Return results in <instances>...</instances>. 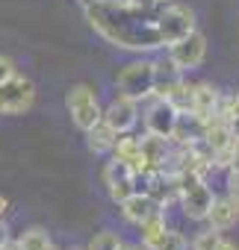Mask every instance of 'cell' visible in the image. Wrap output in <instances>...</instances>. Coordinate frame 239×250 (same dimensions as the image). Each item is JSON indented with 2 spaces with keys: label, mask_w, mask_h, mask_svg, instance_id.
<instances>
[{
  "label": "cell",
  "mask_w": 239,
  "mask_h": 250,
  "mask_svg": "<svg viewBox=\"0 0 239 250\" xmlns=\"http://www.w3.org/2000/svg\"><path fill=\"white\" fill-rule=\"evenodd\" d=\"M166 3H160L154 9H133L124 0H97V3L86 6L83 12H86L89 27L100 39H106L112 47L133 50V53H154V50L166 47L160 39V30H157V18Z\"/></svg>",
  "instance_id": "6da1fadb"
},
{
  "label": "cell",
  "mask_w": 239,
  "mask_h": 250,
  "mask_svg": "<svg viewBox=\"0 0 239 250\" xmlns=\"http://www.w3.org/2000/svg\"><path fill=\"white\" fill-rule=\"evenodd\" d=\"M65 109H68V115H71V124H74L80 133H86L89 127H95V124L100 121V115H103V106H100V100H97V91H95L89 83H74V85L68 88V94H65Z\"/></svg>",
  "instance_id": "7a4b0ae2"
},
{
  "label": "cell",
  "mask_w": 239,
  "mask_h": 250,
  "mask_svg": "<svg viewBox=\"0 0 239 250\" xmlns=\"http://www.w3.org/2000/svg\"><path fill=\"white\" fill-rule=\"evenodd\" d=\"M154 68H157L154 59H133V62H127L115 77V91H121V94L145 103L154 94Z\"/></svg>",
  "instance_id": "3957f363"
},
{
  "label": "cell",
  "mask_w": 239,
  "mask_h": 250,
  "mask_svg": "<svg viewBox=\"0 0 239 250\" xmlns=\"http://www.w3.org/2000/svg\"><path fill=\"white\" fill-rule=\"evenodd\" d=\"M157 30H160L163 44L168 47V44L180 42L183 36H189L192 30H198L195 27V12L186 3H174V0H168V3L163 6V12H160V18H157Z\"/></svg>",
  "instance_id": "277c9868"
},
{
  "label": "cell",
  "mask_w": 239,
  "mask_h": 250,
  "mask_svg": "<svg viewBox=\"0 0 239 250\" xmlns=\"http://www.w3.org/2000/svg\"><path fill=\"white\" fill-rule=\"evenodd\" d=\"M36 103V83L24 74L0 83V115H24Z\"/></svg>",
  "instance_id": "5b68a950"
},
{
  "label": "cell",
  "mask_w": 239,
  "mask_h": 250,
  "mask_svg": "<svg viewBox=\"0 0 239 250\" xmlns=\"http://www.w3.org/2000/svg\"><path fill=\"white\" fill-rule=\"evenodd\" d=\"M166 50H168L166 59H168L174 68H180L183 74H189L192 68H198V65L207 59V36L198 33V30H192L189 36H183L180 42L168 44Z\"/></svg>",
  "instance_id": "8992f818"
},
{
  "label": "cell",
  "mask_w": 239,
  "mask_h": 250,
  "mask_svg": "<svg viewBox=\"0 0 239 250\" xmlns=\"http://www.w3.org/2000/svg\"><path fill=\"white\" fill-rule=\"evenodd\" d=\"M139 106H142L139 100L121 94V91H115V97L103 106V115L100 118L109 124L115 133H133L136 124H139Z\"/></svg>",
  "instance_id": "52a82bcc"
},
{
  "label": "cell",
  "mask_w": 239,
  "mask_h": 250,
  "mask_svg": "<svg viewBox=\"0 0 239 250\" xmlns=\"http://www.w3.org/2000/svg\"><path fill=\"white\" fill-rule=\"evenodd\" d=\"M145 103H148V109H145V130L160 136V139H171L174 130H177L180 112L163 97H148Z\"/></svg>",
  "instance_id": "ba28073f"
},
{
  "label": "cell",
  "mask_w": 239,
  "mask_h": 250,
  "mask_svg": "<svg viewBox=\"0 0 239 250\" xmlns=\"http://www.w3.org/2000/svg\"><path fill=\"white\" fill-rule=\"evenodd\" d=\"M100 177H103V186H106L112 203H121V200H127L136 191V174H133V168L124 165V162H118V159H109L103 165Z\"/></svg>",
  "instance_id": "9c48e42d"
},
{
  "label": "cell",
  "mask_w": 239,
  "mask_h": 250,
  "mask_svg": "<svg viewBox=\"0 0 239 250\" xmlns=\"http://www.w3.org/2000/svg\"><path fill=\"white\" fill-rule=\"evenodd\" d=\"M213 200H215V194H213V188L207 186V180H201V183L183 188L180 197H177V203H180V209H183V218H189V221H204L207 212H210V206H213Z\"/></svg>",
  "instance_id": "30bf717a"
},
{
  "label": "cell",
  "mask_w": 239,
  "mask_h": 250,
  "mask_svg": "<svg viewBox=\"0 0 239 250\" xmlns=\"http://www.w3.org/2000/svg\"><path fill=\"white\" fill-rule=\"evenodd\" d=\"M204 221H207L210 229H215V232H227V229H233V227L239 224V203H236V197H230V194L215 197Z\"/></svg>",
  "instance_id": "8fae6325"
},
{
  "label": "cell",
  "mask_w": 239,
  "mask_h": 250,
  "mask_svg": "<svg viewBox=\"0 0 239 250\" xmlns=\"http://www.w3.org/2000/svg\"><path fill=\"white\" fill-rule=\"evenodd\" d=\"M121 206V215H124V221H130V224H142L148 215H154V212H160V209H166L163 203H157L148 191H133L127 200H121L118 203Z\"/></svg>",
  "instance_id": "7c38bea8"
},
{
  "label": "cell",
  "mask_w": 239,
  "mask_h": 250,
  "mask_svg": "<svg viewBox=\"0 0 239 250\" xmlns=\"http://www.w3.org/2000/svg\"><path fill=\"white\" fill-rule=\"evenodd\" d=\"M112 159L118 162H124L133 168V174H142L145 171V162H142V147H139V139L133 133H118L115 145H112Z\"/></svg>",
  "instance_id": "4fadbf2b"
},
{
  "label": "cell",
  "mask_w": 239,
  "mask_h": 250,
  "mask_svg": "<svg viewBox=\"0 0 239 250\" xmlns=\"http://www.w3.org/2000/svg\"><path fill=\"white\" fill-rule=\"evenodd\" d=\"M218 100H221V91L213 85V83H195V103H192V112L198 121H210L215 118V109H218Z\"/></svg>",
  "instance_id": "5bb4252c"
},
{
  "label": "cell",
  "mask_w": 239,
  "mask_h": 250,
  "mask_svg": "<svg viewBox=\"0 0 239 250\" xmlns=\"http://www.w3.org/2000/svg\"><path fill=\"white\" fill-rule=\"evenodd\" d=\"M183 80V71L180 68H174L168 59H163V62H157V68H154V94L151 97H168L171 91H174V85Z\"/></svg>",
  "instance_id": "9a60e30c"
},
{
  "label": "cell",
  "mask_w": 239,
  "mask_h": 250,
  "mask_svg": "<svg viewBox=\"0 0 239 250\" xmlns=\"http://www.w3.org/2000/svg\"><path fill=\"white\" fill-rule=\"evenodd\" d=\"M115 139H118V133L109 127L103 118L95 124V127H89V130H86V145H89V150H92V153H97V156L109 153V150H112V145H115Z\"/></svg>",
  "instance_id": "2e32d148"
},
{
  "label": "cell",
  "mask_w": 239,
  "mask_h": 250,
  "mask_svg": "<svg viewBox=\"0 0 239 250\" xmlns=\"http://www.w3.org/2000/svg\"><path fill=\"white\" fill-rule=\"evenodd\" d=\"M139 227V238H142V247L145 250H151L154 244H157V238L168 229V221H166V209H160V212H154V215H148L142 224H136Z\"/></svg>",
  "instance_id": "e0dca14e"
},
{
  "label": "cell",
  "mask_w": 239,
  "mask_h": 250,
  "mask_svg": "<svg viewBox=\"0 0 239 250\" xmlns=\"http://www.w3.org/2000/svg\"><path fill=\"white\" fill-rule=\"evenodd\" d=\"M18 244H21V250H56L53 238H50V232L45 227H27L18 235Z\"/></svg>",
  "instance_id": "ac0fdd59"
},
{
  "label": "cell",
  "mask_w": 239,
  "mask_h": 250,
  "mask_svg": "<svg viewBox=\"0 0 239 250\" xmlns=\"http://www.w3.org/2000/svg\"><path fill=\"white\" fill-rule=\"evenodd\" d=\"M166 100H168V103H171L180 115H189V112H192V103H195V83H189V80L183 77Z\"/></svg>",
  "instance_id": "d6986e66"
},
{
  "label": "cell",
  "mask_w": 239,
  "mask_h": 250,
  "mask_svg": "<svg viewBox=\"0 0 239 250\" xmlns=\"http://www.w3.org/2000/svg\"><path fill=\"white\" fill-rule=\"evenodd\" d=\"M121 235L112 232V229H100L92 235V241L86 244V250H121Z\"/></svg>",
  "instance_id": "ffe728a7"
},
{
  "label": "cell",
  "mask_w": 239,
  "mask_h": 250,
  "mask_svg": "<svg viewBox=\"0 0 239 250\" xmlns=\"http://www.w3.org/2000/svg\"><path fill=\"white\" fill-rule=\"evenodd\" d=\"M189 247V241H186V235L180 232V229H174V227H168L160 238H157V244L151 247V250H186Z\"/></svg>",
  "instance_id": "44dd1931"
},
{
  "label": "cell",
  "mask_w": 239,
  "mask_h": 250,
  "mask_svg": "<svg viewBox=\"0 0 239 250\" xmlns=\"http://www.w3.org/2000/svg\"><path fill=\"white\" fill-rule=\"evenodd\" d=\"M221 235H224V232H215V229H204V232H198V235L189 241V247H186V250H215Z\"/></svg>",
  "instance_id": "7402d4cb"
},
{
  "label": "cell",
  "mask_w": 239,
  "mask_h": 250,
  "mask_svg": "<svg viewBox=\"0 0 239 250\" xmlns=\"http://www.w3.org/2000/svg\"><path fill=\"white\" fill-rule=\"evenodd\" d=\"M15 74H18V65H15V59H12V56H6V53H0V83L12 80Z\"/></svg>",
  "instance_id": "603a6c76"
},
{
  "label": "cell",
  "mask_w": 239,
  "mask_h": 250,
  "mask_svg": "<svg viewBox=\"0 0 239 250\" xmlns=\"http://www.w3.org/2000/svg\"><path fill=\"white\" fill-rule=\"evenodd\" d=\"M127 6H133V9H154V6H160V3H166V0H124Z\"/></svg>",
  "instance_id": "cb8c5ba5"
},
{
  "label": "cell",
  "mask_w": 239,
  "mask_h": 250,
  "mask_svg": "<svg viewBox=\"0 0 239 250\" xmlns=\"http://www.w3.org/2000/svg\"><path fill=\"white\" fill-rule=\"evenodd\" d=\"M215 250H239V244H236L233 238H224V235H221V238H218V247H215Z\"/></svg>",
  "instance_id": "d4e9b609"
},
{
  "label": "cell",
  "mask_w": 239,
  "mask_h": 250,
  "mask_svg": "<svg viewBox=\"0 0 239 250\" xmlns=\"http://www.w3.org/2000/svg\"><path fill=\"white\" fill-rule=\"evenodd\" d=\"M9 212H12V203H9V197H3V194H0V221H3Z\"/></svg>",
  "instance_id": "484cf974"
},
{
  "label": "cell",
  "mask_w": 239,
  "mask_h": 250,
  "mask_svg": "<svg viewBox=\"0 0 239 250\" xmlns=\"http://www.w3.org/2000/svg\"><path fill=\"white\" fill-rule=\"evenodd\" d=\"M12 235H9V227H6V221H0V244H6Z\"/></svg>",
  "instance_id": "4316f807"
},
{
  "label": "cell",
  "mask_w": 239,
  "mask_h": 250,
  "mask_svg": "<svg viewBox=\"0 0 239 250\" xmlns=\"http://www.w3.org/2000/svg\"><path fill=\"white\" fill-rule=\"evenodd\" d=\"M0 250H21V244H18V238H9L6 244H0Z\"/></svg>",
  "instance_id": "83f0119b"
},
{
  "label": "cell",
  "mask_w": 239,
  "mask_h": 250,
  "mask_svg": "<svg viewBox=\"0 0 239 250\" xmlns=\"http://www.w3.org/2000/svg\"><path fill=\"white\" fill-rule=\"evenodd\" d=\"M77 3H80V6L86 9V6H92V3H97V0H77Z\"/></svg>",
  "instance_id": "f1b7e54d"
},
{
  "label": "cell",
  "mask_w": 239,
  "mask_h": 250,
  "mask_svg": "<svg viewBox=\"0 0 239 250\" xmlns=\"http://www.w3.org/2000/svg\"><path fill=\"white\" fill-rule=\"evenodd\" d=\"M71 250H86V247H71Z\"/></svg>",
  "instance_id": "f546056e"
},
{
  "label": "cell",
  "mask_w": 239,
  "mask_h": 250,
  "mask_svg": "<svg viewBox=\"0 0 239 250\" xmlns=\"http://www.w3.org/2000/svg\"><path fill=\"white\" fill-rule=\"evenodd\" d=\"M236 203H239V194H236Z\"/></svg>",
  "instance_id": "4dcf8cb0"
},
{
  "label": "cell",
  "mask_w": 239,
  "mask_h": 250,
  "mask_svg": "<svg viewBox=\"0 0 239 250\" xmlns=\"http://www.w3.org/2000/svg\"><path fill=\"white\" fill-rule=\"evenodd\" d=\"M236 100H239V94H236Z\"/></svg>",
  "instance_id": "1f68e13d"
}]
</instances>
